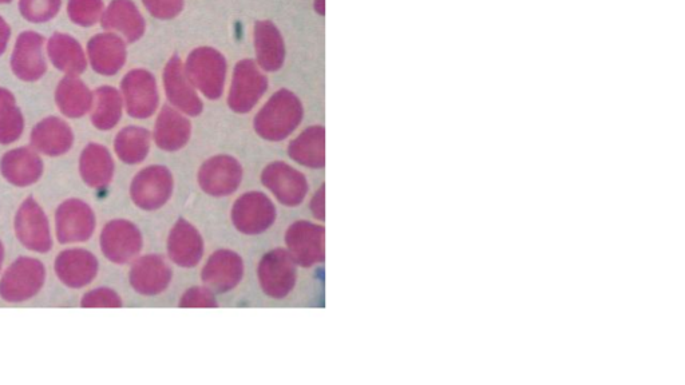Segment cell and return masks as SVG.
Returning a JSON list of instances; mask_svg holds the SVG:
<instances>
[{
    "label": "cell",
    "mask_w": 685,
    "mask_h": 385,
    "mask_svg": "<svg viewBox=\"0 0 685 385\" xmlns=\"http://www.w3.org/2000/svg\"><path fill=\"white\" fill-rule=\"evenodd\" d=\"M312 213L318 220H324V186L320 188L311 204Z\"/></svg>",
    "instance_id": "cell-33"
},
{
    "label": "cell",
    "mask_w": 685,
    "mask_h": 385,
    "mask_svg": "<svg viewBox=\"0 0 685 385\" xmlns=\"http://www.w3.org/2000/svg\"><path fill=\"white\" fill-rule=\"evenodd\" d=\"M45 173V165L38 152L21 148L11 150L0 160V174L10 185L29 188L37 184Z\"/></svg>",
    "instance_id": "cell-18"
},
{
    "label": "cell",
    "mask_w": 685,
    "mask_h": 385,
    "mask_svg": "<svg viewBox=\"0 0 685 385\" xmlns=\"http://www.w3.org/2000/svg\"><path fill=\"white\" fill-rule=\"evenodd\" d=\"M303 119L302 102L289 90H279L259 111L255 129L267 141H283L291 136Z\"/></svg>",
    "instance_id": "cell-1"
},
{
    "label": "cell",
    "mask_w": 685,
    "mask_h": 385,
    "mask_svg": "<svg viewBox=\"0 0 685 385\" xmlns=\"http://www.w3.org/2000/svg\"><path fill=\"white\" fill-rule=\"evenodd\" d=\"M14 232L30 252L45 254L53 249L54 236L49 217L34 197H27L19 205L14 218Z\"/></svg>",
    "instance_id": "cell-5"
},
{
    "label": "cell",
    "mask_w": 685,
    "mask_h": 385,
    "mask_svg": "<svg viewBox=\"0 0 685 385\" xmlns=\"http://www.w3.org/2000/svg\"><path fill=\"white\" fill-rule=\"evenodd\" d=\"M268 89V79L263 70L251 59L237 63L233 71L228 105L236 113H249L263 98Z\"/></svg>",
    "instance_id": "cell-7"
},
{
    "label": "cell",
    "mask_w": 685,
    "mask_h": 385,
    "mask_svg": "<svg viewBox=\"0 0 685 385\" xmlns=\"http://www.w3.org/2000/svg\"><path fill=\"white\" fill-rule=\"evenodd\" d=\"M315 10L316 13H319L320 15L324 14V0H316Z\"/></svg>",
    "instance_id": "cell-35"
},
{
    "label": "cell",
    "mask_w": 685,
    "mask_h": 385,
    "mask_svg": "<svg viewBox=\"0 0 685 385\" xmlns=\"http://www.w3.org/2000/svg\"><path fill=\"white\" fill-rule=\"evenodd\" d=\"M31 144L35 152L47 157H59L66 154L73 145V134L70 127L59 121L50 118L45 122L39 123L33 134H31Z\"/></svg>",
    "instance_id": "cell-24"
},
{
    "label": "cell",
    "mask_w": 685,
    "mask_h": 385,
    "mask_svg": "<svg viewBox=\"0 0 685 385\" xmlns=\"http://www.w3.org/2000/svg\"><path fill=\"white\" fill-rule=\"evenodd\" d=\"M23 132V118L15 107L6 106L0 110V144L9 145L17 141Z\"/></svg>",
    "instance_id": "cell-29"
},
{
    "label": "cell",
    "mask_w": 685,
    "mask_h": 385,
    "mask_svg": "<svg viewBox=\"0 0 685 385\" xmlns=\"http://www.w3.org/2000/svg\"><path fill=\"white\" fill-rule=\"evenodd\" d=\"M164 87L166 97L174 109L181 113L196 117L203 111V101L186 75L184 63L178 57L168 62L164 71Z\"/></svg>",
    "instance_id": "cell-15"
},
{
    "label": "cell",
    "mask_w": 685,
    "mask_h": 385,
    "mask_svg": "<svg viewBox=\"0 0 685 385\" xmlns=\"http://www.w3.org/2000/svg\"><path fill=\"white\" fill-rule=\"evenodd\" d=\"M261 181L285 206L302 204L308 193L307 178L284 162H273L261 174Z\"/></svg>",
    "instance_id": "cell-12"
},
{
    "label": "cell",
    "mask_w": 685,
    "mask_h": 385,
    "mask_svg": "<svg viewBox=\"0 0 685 385\" xmlns=\"http://www.w3.org/2000/svg\"><path fill=\"white\" fill-rule=\"evenodd\" d=\"M150 140V133L142 127H126L118 134L114 150L124 164L138 165L148 157Z\"/></svg>",
    "instance_id": "cell-26"
},
{
    "label": "cell",
    "mask_w": 685,
    "mask_h": 385,
    "mask_svg": "<svg viewBox=\"0 0 685 385\" xmlns=\"http://www.w3.org/2000/svg\"><path fill=\"white\" fill-rule=\"evenodd\" d=\"M324 127H308L306 132L300 134L289 145V157L293 161L308 168L322 169L326 164L324 158Z\"/></svg>",
    "instance_id": "cell-25"
},
{
    "label": "cell",
    "mask_w": 685,
    "mask_h": 385,
    "mask_svg": "<svg viewBox=\"0 0 685 385\" xmlns=\"http://www.w3.org/2000/svg\"><path fill=\"white\" fill-rule=\"evenodd\" d=\"M168 253L170 260L181 268L196 267L203 257V238L197 229L184 218H181L170 232Z\"/></svg>",
    "instance_id": "cell-21"
},
{
    "label": "cell",
    "mask_w": 685,
    "mask_h": 385,
    "mask_svg": "<svg viewBox=\"0 0 685 385\" xmlns=\"http://www.w3.org/2000/svg\"><path fill=\"white\" fill-rule=\"evenodd\" d=\"M78 169L83 184L95 190L108 188L116 173L112 154L105 146L97 144H90L83 149Z\"/></svg>",
    "instance_id": "cell-20"
},
{
    "label": "cell",
    "mask_w": 685,
    "mask_h": 385,
    "mask_svg": "<svg viewBox=\"0 0 685 385\" xmlns=\"http://www.w3.org/2000/svg\"><path fill=\"white\" fill-rule=\"evenodd\" d=\"M150 13L161 19H173L184 9V0H146Z\"/></svg>",
    "instance_id": "cell-31"
},
{
    "label": "cell",
    "mask_w": 685,
    "mask_h": 385,
    "mask_svg": "<svg viewBox=\"0 0 685 385\" xmlns=\"http://www.w3.org/2000/svg\"><path fill=\"white\" fill-rule=\"evenodd\" d=\"M289 256L296 264L310 268L324 260V228L307 221H299L288 229Z\"/></svg>",
    "instance_id": "cell-13"
},
{
    "label": "cell",
    "mask_w": 685,
    "mask_h": 385,
    "mask_svg": "<svg viewBox=\"0 0 685 385\" xmlns=\"http://www.w3.org/2000/svg\"><path fill=\"white\" fill-rule=\"evenodd\" d=\"M276 220V208L265 194H244L232 210V221L241 233L256 236L271 228Z\"/></svg>",
    "instance_id": "cell-11"
},
{
    "label": "cell",
    "mask_w": 685,
    "mask_h": 385,
    "mask_svg": "<svg viewBox=\"0 0 685 385\" xmlns=\"http://www.w3.org/2000/svg\"><path fill=\"white\" fill-rule=\"evenodd\" d=\"M243 168L235 158L216 156L201 166L199 184L209 196L227 197L239 189Z\"/></svg>",
    "instance_id": "cell-14"
},
{
    "label": "cell",
    "mask_w": 685,
    "mask_h": 385,
    "mask_svg": "<svg viewBox=\"0 0 685 385\" xmlns=\"http://www.w3.org/2000/svg\"><path fill=\"white\" fill-rule=\"evenodd\" d=\"M5 257H6L5 245H3L2 240H0V275H2L3 263H5Z\"/></svg>",
    "instance_id": "cell-34"
},
{
    "label": "cell",
    "mask_w": 685,
    "mask_h": 385,
    "mask_svg": "<svg viewBox=\"0 0 685 385\" xmlns=\"http://www.w3.org/2000/svg\"><path fill=\"white\" fill-rule=\"evenodd\" d=\"M192 125L181 111L173 106L162 109L154 125V141L164 152H177L189 142Z\"/></svg>",
    "instance_id": "cell-22"
},
{
    "label": "cell",
    "mask_w": 685,
    "mask_h": 385,
    "mask_svg": "<svg viewBox=\"0 0 685 385\" xmlns=\"http://www.w3.org/2000/svg\"><path fill=\"white\" fill-rule=\"evenodd\" d=\"M184 67L192 85L205 97L219 99L223 95L228 66L220 51L199 47L190 53Z\"/></svg>",
    "instance_id": "cell-3"
},
{
    "label": "cell",
    "mask_w": 685,
    "mask_h": 385,
    "mask_svg": "<svg viewBox=\"0 0 685 385\" xmlns=\"http://www.w3.org/2000/svg\"><path fill=\"white\" fill-rule=\"evenodd\" d=\"M256 63L261 70L277 71L285 61L284 39L277 27L269 21L255 26Z\"/></svg>",
    "instance_id": "cell-23"
},
{
    "label": "cell",
    "mask_w": 685,
    "mask_h": 385,
    "mask_svg": "<svg viewBox=\"0 0 685 385\" xmlns=\"http://www.w3.org/2000/svg\"><path fill=\"white\" fill-rule=\"evenodd\" d=\"M129 281L134 291L140 295H160L168 289L172 281V269L156 254L137 257L130 268Z\"/></svg>",
    "instance_id": "cell-16"
},
{
    "label": "cell",
    "mask_w": 685,
    "mask_h": 385,
    "mask_svg": "<svg viewBox=\"0 0 685 385\" xmlns=\"http://www.w3.org/2000/svg\"><path fill=\"white\" fill-rule=\"evenodd\" d=\"M261 288L273 299H284L296 284V263L287 250L276 249L265 254L259 265Z\"/></svg>",
    "instance_id": "cell-10"
},
{
    "label": "cell",
    "mask_w": 685,
    "mask_h": 385,
    "mask_svg": "<svg viewBox=\"0 0 685 385\" xmlns=\"http://www.w3.org/2000/svg\"><path fill=\"white\" fill-rule=\"evenodd\" d=\"M173 188V176L168 168L160 165L148 166L133 178L130 198L137 208L157 210L172 197Z\"/></svg>",
    "instance_id": "cell-8"
},
{
    "label": "cell",
    "mask_w": 685,
    "mask_h": 385,
    "mask_svg": "<svg viewBox=\"0 0 685 385\" xmlns=\"http://www.w3.org/2000/svg\"><path fill=\"white\" fill-rule=\"evenodd\" d=\"M10 97H13V95L7 94L6 91H0V103L9 102L10 99H13Z\"/></svg>",
    "instance_id": "cell-36"
},
{
    "label": "cell",
    "mask_w": 685,
    "mask_h": 385,
    "mask_svg": "<svg viewBox=\"0 0 685 385\" xmlns=\"http://www.w3.org/2000/svg\"><path fill=\"white\" fill-rule=\"evenodd\" d=\"M82 308H120L121 296L110 288H95L86 292L81 299Z\"/></svg>",
    "instance_id": "cell-30"
},
{
    "label": "cell",
    "mask_w": 685,
    "mask_h": 385,
    "mask_svg": "<svg viewBox=\"0 0 685 385\" xmlns=\"http://www.w3.org/2000/svg\"><path fill=\"white\" fill-rule=\"evenodd\" d=\"M122 99L120 94L113 89H102L98 91L97 103H95L93 113V123L98 129L110 130L116 126L121 119Z\"/></svg>",
    "instance_id": "cell-27"
},
{
    "label": "cell",
    "mask_w": 685,
    "mask_h": 385,
    "mask_svg": "<svg viewBox=\"0 0 685 385\" xmlns=\"http://www.w3.org/2000/svg\"><path fill=\"white\" fill-rule=\"evenodd\" d=\"M97 230L94 209L81 198H67L55 210V238L62 245H78L91 240Z\"/></svg>",
    "instance_id": "cell-4"
},
{
    "label": "cell",
    "mask_w": 685,
    "mask_h": 385,
    "mask_svg": "<svg viewBox=\"0 0 685 385\" xmlns=\"http://www.w3.org/2000/svg\"><path fill=\"white\" fill-rule=\"evenodd\" d=\"M58 280L69 289L89 287L100 272V261L89 249L71 246L58 254L54 263Z\"/></svg>",
    "instance_id": "cell-9"
},
{
    "label": "cell",
    "mask_w": 685,
    "mask_h": 385,
    "mask_svg": "<svg viewBox=\"0 0 685 385\" xmlns=\"http://www.w3.org/2000/svg\"><path fill=\"white\" fill-rule=\"evenodd\" d=\"M142 234L132 221L116 218L104 226L100 234V248L110 263H133L142 250Z\"/></svg>",
    "instance_id": "cell-6"
},
{
    "label": "cell",
    "mask_w": 685,
    "mask_h": 385,
    "mask_svg": "<svg viewBox=\"0 0 685 385\" xmlns=\"http://www.w3.org/2000/svg\"><path fill=\"white\" fill-rule=\"evenodd\" d=\"M244 264L239 254L232 250H219L208 260L203 271V281L211 291H232L243 279Z\"/></svg>",
    "instance_id": "cell-19"
},
{
    "label": "cell",
    "mask_w": 685,
    "mask_h": 385,
    "mask_svg": "<svg viewBox=\"0 0 685 385\" xmlns=\"http://www.w3.org/2000/svg\"><path fill=\"white\" fill-rule=\"evenodd\" d=\"M89 91L81 83H63L58 90V105L69 117H81L90 107Z\"/></svg>",
    "instance_id": "cell-28"
},
{
    "label": "cell",
    "mask_w": 685,
    "mask_h": 385,
    "mask_svg": "<svg viewBox=\"0 0 685 385\" xmlns=\"http://www.w3.org/2000/svg\"><path fill=\"white\" fill-rule=\"evenodd\" d=\"M181 307H217L215 296L209 288H192L181 299Z\"/></svg>",
    "instance_id": "cell-32"
},
{
    "label": "cell",
    "mask_w": 685,
    "mask_h": 385,
    "mask_svg": "<svg viewBox=\"0 0 685 385\" xmlns=\"http://www.w3.org/2000/svg\"><path fill=\"white\" fill-rule=\"evenodd\" d=\"M46 277V265L37 257H18L0 275V299L10 304L27 303L41 293Z\"/></svg>",
    "instance_id": "cell-2"
},
{
    "label": "cell",
    "mask_w": 685,
    "mask_h": 385,
    "mask_svg": "<svg viewBox=\"0 0 685 385\" xmlns=\"http://www.w3.org/2000/svg\"><path fill=\"white\" fill-rule=\"evenodd\" d=\"M126 110L134 118L145 119L157 110L158 90L156 79L148 71H133L122 83Z\"/></svg>",
    "instance_id": "cell-17"
}]
</instances>
